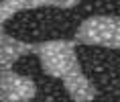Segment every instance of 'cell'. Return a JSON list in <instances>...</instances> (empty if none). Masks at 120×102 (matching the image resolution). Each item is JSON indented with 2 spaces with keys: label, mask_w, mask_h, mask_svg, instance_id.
Here are the masks:
<instances>
[{
  "label": "cell",
  "mask_w": 120,
  "mask_h": 102,
  "mask_svg": "<svg viewBox=\"0 0 120 102\" xmlns=\"http://www.w3.org/2000/svg\"><path fill=\"white\" fill-rule=\"evenodd\" d=\"M77 41L69 39H51L43 43H33V53L39 57L41 70L49 78L61 80L69 94L71 100L75 102H90L96 98V88L90 82L86 74L82 71V65L77 61L75 53Z\"/></svg>",
  "instance_id": "cell-1"
},
{
  "label": "cell",
  "mask_w": 120,
  "mask_h": 102,
  "mask_svg": "<svg viewBox=\"0 0 120 102\" xmlns=\"http://www.w3.org/2000/svg\"><path fill=\"white\" fill-rule=\"evenodd\" d=\"M75 41L92 47H108L120 51V16L94 14L75 29Z\"/></svg>",
  "instance_id": "cell-2"
},
{
  "label": "cell",
  "mask_w": 120,
  "mask_h": 102,
  "mask_svg": "<svg viewBox=\"0 0 120 102\" xmlns=\"http://www.w3.org/2000/svg\"><path fill=\"white\" fill-rule=\"evenodd\" d=\"M37 96V84L8 70H0V102H29Z\"/></svg>",
  "instance_id": "cell-3"
},
{
  "label": "cell",
  "mask_w": 120,
  "mask_h": 102,
  "mask_svg": "<svg viewBox=\"0 0 120 102\" xmlns=\"http://www.w3.org/2000/svg\"><path fill=\"white\" fill-rule=\"evenodd\" d=\"M26 53H33V43H25L20 39H14L0 31V70L12 67L14 61Z\"/></svg>",
  "instance_id": "cell-4"
},
{
  "label": "cell",
  "mask_w": 120,
  "mask_h": 102,
  "mask_svg": "<svg viewBox=\"0 0 120 102\" xmlns=\"http://www.w3.org/2000/svg\"><path fill=\"white\" fill-rule=\"evenodd\" d=\"M79 2L82 0H0V8L8 16H14L20 10H35V8H45V6L73 8Z\"/></svg>",
  "instance_id": "cell-5"
}]
</instances>
